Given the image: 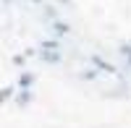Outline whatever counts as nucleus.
Listing matches in <instances>:
<instances>
[{"instance_id": "nucleus-6", "label": "nucleus", "mask_w": 131, "mask_h": 128, "mask_svg": "<svg viewBox=\"0 0 131 128\" xmlns=\"http://www.w3.org/2000/svg\"><path fill=\"white\" fill-rule=\"evenodd\" d=\"M52 29H55L58 34H68V24H60V21H55V24H52Z\"/></svg>"}, {"instance_id": "nucleus-1", "label": "nucleus", "mask_w": 131, "mask_h": 128, "mask_svg": "<svg viewBox=\"0 0 131 128\" xmlns=\"http://www.w3.org/2000/svg\"><path fill=\"white\" fill-rule=\"evenodd\" d=\"M16 86H18L21 92H29L31 86H34V73H21L18 81H16Z\"/></svg>"}, {"instance_id": "nucleus-10", "label": "nucleus", "mask_w": 131, "mask_h": 128, "mask_svg": "<svg viewBox=\"0 0 131 128\" xmlns=\"http://www.w3.org/2000/svg\"><path fill=\"white\" fill-rule=\"evenodd\" d=\"M5 3H10V0H5Z\"/></svg>"}, {"instance_id": "nucleus-7", "label": "nucleus", "mask_w": 131, "mask_h": 128, "mask_svg": "<svg viewBox=\"0 0 131 128\" xmlns=\"http://www.w3.org/2000/svg\"><path fill=\"white\" fill-rule=\"evenodd\" d=\"M24 63H26V55H16L13 58V66H24Z\"/></svg>"}, {"instance_id": "nucleus-8", "label": "nucleus", "mask_w": 131, "mask_h": 128, "mask_svg": "<svg viewBox=\"0 0 131 128\" xmlns=\"http://www.w3.org/2000/svg\"><path fill=\"white\" fill-rule=\"evenodd\" d=\"M58 3H63V5H71V0H58Z\"/></svg>"}, {"instance_id": "nucleus-4", "label": "nucleus", "mask_w": 131, "mask_h": 128, "mask_svg": "<svg viewBox=\"0 0 131 128\" xmlns=\"http://www.w3.org/2000/svg\"><path fill=\"white\" fill-rule=\"evenodd\" d=\"M29 102H31V92H18L16 94V105L18 107H26Z\"/></svg>"}, {"instance_id": "nucleus-3", "label": "nucleus", "mask_w": 131, "mask_h": 128, "mask_svg": "<svg viewBox=\"0 0 131 128\" xmlns=\"http://www.w3.org/2000/svg\"><path fill=\"white\" fill-rule=\"evenodd\" d=\"M42 60L47 63V66H55V63H60V52H39Z\"/></svg>"}, {"instance_id": "nucleus-5", "label": "nucleus", "mask_w": 131, "mask_h": 128, "mask_svg": "<svg viewBox=\"0 0 131 128\" xmlns=\"http://www.w3.org/2000/svg\"><path fill=\"white\" fill-rule=\"evenodd\" d=\"M13 97V86H5V89H0V105H3L5 99Z\"/></svg>"}, {"instance_id": "nucleus-2", "label": "nucleus", "mask_w": 131, "mask_h": 128, "mask_svg": "<svg viewBox=\"0 0 131 128\" xmlns=\"http://www.w3.org/2000/svg\"><path fill=\"white\" fill-rule=\"evenodd\" d=\"M92 63H94L100 71H105V73H115V68H113V66H107V63H105L102 58H97V55H92Z\"/></svg>"}, {"instance_id": "nucleus-9", "label": "nucleus", "mask_w": 131, "mask_h": 128, "mask_svg": "<svg viewBox=\"0 0 131 128\" xmlns=\"http://www.w3.org/2000/svg\"><path fill=\"white\" fill-rule=\"evenodd\" d=\"M31 3H45V0H31Z\"/></svg>"}]
</instances>
